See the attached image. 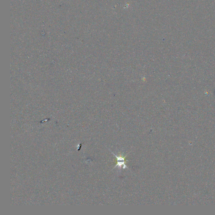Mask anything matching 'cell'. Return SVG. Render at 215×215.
Returning a JSON list of instances; mask_svg holds the SVG:
<instances>
[{"label": "cell", "instance_id": "6da1fadb", "mask_svg": "<svg viewBox=\"0 0 215 215\" xmlns=\"http://www.w3.org/2000/svg\"><path fill=\"white\" fill-rule=\"evenodd\" d=\"M111 152H112V153L116 157L117 159V164L115 166L114 168L118 166L119 167H120V168H121V166H123V168H128L127 167V166H126L125 164V157L127 155H126V156H125L124 157H118L117 156H116V155H115L112 152V151H111Z\"/></svg>", "mask_w": 215, "mask_h": 215}]
</instances>
